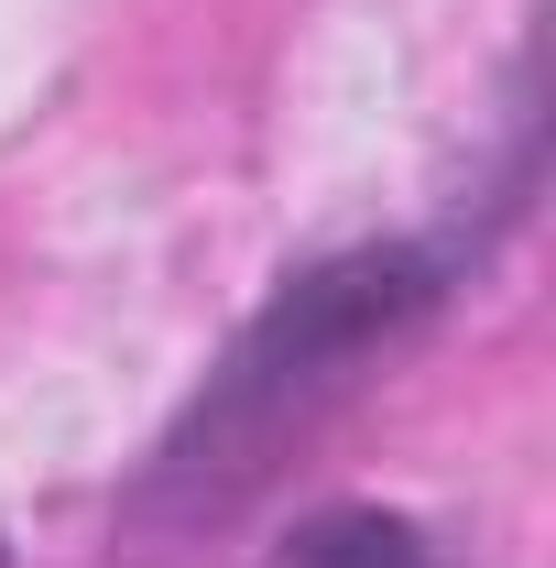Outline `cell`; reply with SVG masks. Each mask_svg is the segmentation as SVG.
Returning <instances> with one entry per match:
<instances>
[{"mask_svg":"<svg viewBox=\"0 0 556 568\" xmlns=\"http://www.w3.org/2000/svg\"><path fill=\"white\" fill-rule=\"evenodd\" d=\"M436 306V263L425 252H349L317 263L306 284H284L274 306L240 328V351L208 372V394L186 405V426L153 448V514H229L274 470V448L339 394L382 339H404Z\"/></svg>","mask_w":556,"mask_h":568,"instance_id":"6da1fadb","label":"cell"},{"mask_svg":"<svg viewBox=\"0 0 556 568\" xmlns=\"http://www.w3.org/2000/svg\"><path fill=\"white\" fill-rule=\"evenodd\" d=\"M284 568H436V547L404 514H317V525H295Z\"/></svg>","mask_w":556,"mask_h":568,"instance_id":"7a4b0ae2","label":"cell"},{"mask_svg":"<svg viewBox=\"0 0 556 568\" xmlns=\"http://www.w3.org/2000/svg\"><path fill=\"white\" fill-rule=\"evenodd\" d=\"M0 568H11V558H0Z\"/></svg>","mask_w":556,"mask_h":568,"instance_id":"3957f363","label":"cell"}]
</instances>
